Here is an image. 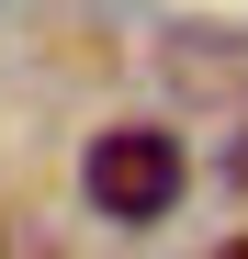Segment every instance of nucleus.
<instances>
[{
  "instance_id": "obj_1",
  "label": "nucleus",
  "mask_w": 248,
  "mask_h": 259,
  "mask_svg": "<svg viewBox=\"0 0 248 259\" xmlns=\"http://www.w3.org/2000/svg\"><path fill=\"white\" fill-rule=\"evenodd\" d=\"M192 158L170 124H113V136H91V158H79V192H91L102 226H158V214L181 203Z\"/></svg>"
},
{
  "instance_id": "obj_2",
  "label": "nucleus",
  "mask_w": 248,
  "mask_h": 259,
  "mask_svg": "<svg viewBox=\"0 0 248 259\" xmlns=\"http://www.w3.org/2000/svg\"><path fill=\"white\" fill-rule=\"evenodd\" d=\"M215 259H248V237H226V248H215Z\"/></svg>"
}]
</instances>
